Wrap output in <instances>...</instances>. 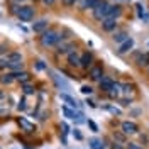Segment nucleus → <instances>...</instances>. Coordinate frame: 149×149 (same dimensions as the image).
<instances>
[{
	"instance_id": "nucleus-1",
	"label": "nucleus",
	"mask_w": 149,
	"mask_h": 149,
	"mask_svg": "<svg viewBox=\"0 0 149 149\" xmlns=\"http://www.w3.org/2000/svg\"><path fill=\"white\" fill-rule=\"evenodd\" d=\"M59 41H61L59 32L54 31V29H47L42 34H39V44L42 47H51V46H54V44H58Z\"/></svg>"
},
{
	"instance_id": "nucleus-2",
	"label": "nucleus",
	"mask_w": 149,
	"mask_h": 149,
	"mask_svg": "<svg viewBox=\"0 0 149 149\" xmlns=\"http://www.w3.org/2000/svg\"><path fill=\"white\" fill-rule=\"evenodd\" d=\"M109 10H110V3H109L107 0H102V2H100V3L93 9V19L102 22L103 19H107V15H109Z\"/></svg>"
},
{
	"instance_id": "nucleus-3",
	"label": "nucleus",
	"mask_w": 149,
	"mask_h": 149,
	"mask_svg": "<svg viewBox=\"0 0 149 149\" xmlns=\"http://www.w3.org/2000/svg\"><path fill=\"white\" fill-rule=\"evenodd\" d=\"M34 15H36V10H34V7L24 5V7H20V10H19L17 19L20 20V22H31V20L34 19Z\"/></svg>"
},
{
	"instance_id": "nucleus-4",
	"label": "nucleus",
	"mask_w": 149,
	"mask_h": 149,
	"mask_svg": "<svg viewBox=\"0 0 149 149\" xmlns=\"http://www.w3.org/2000/svg\"><path fill=\"white\" fill-rule=\"evenodd\" d=\"M93 65H95V56H93L92 51H85V53H81V56H80V68L88 71Z\"/></svg>"
},
{
	"instance_id": "nucleus-5",
	"label": "nucleus",
	"mask_w": 149,
	"mask_h": 149,
	"mask_svg": "<svg viewBox=\"0 0 149 149\" xmlns=\"http://www.w3.org/2000/svg\"><path fill=\"white\" fill-rule=\"evenodd\" d=\"M120 132H124L125 136H136L139 134V125L132 120H124L120 124Z\"/></svg>"
},
{
	"instance_id": "nucleus-6",
	"label": "nucleus",
	"mask_w": 149,
	"mask_h": 149,
	"mask_svg": "<svg viewBox=\"0 0 149 149\" xmlns=\"http://www.w3.org/2000/svg\"><path fill=\"white\" fill-rule=\"evenodd\" d=\"M88 76H90V80H92V81H97V83H98L103 76H105V74H103V65H102V63L93 65L92 68L88 70Z\"/></svg>"
},
{
	"instance_id": "nucleus-7",
	"label": "nucleus",
	"mask_w": 149,
	"mask_h": 149,
	"mask_svg": "<svg viewBox=\"0 0 149 149\" xmlns=\"http://www.w3.org/2000/svg\"><path fill=\"white\" fill-rule=\"evenodd\" d=\"M15 122H17V125L20 127L22 132H26V134H34V132H36V125H34L32 122H29L26 117H17Z\"/></svg>"
},
{
	"instance_id": "nucleus-8",
	"label": "nucleus",
	"mask_w": 149,
	"mask_h": 149,
	"mask_svg": "<svg viewBox=\"0 0 149 149\" xmlns=\"http://www.w3.org/2000/svg\"><path fill=\"white\" fill-rule=\"evenodd\" d=\"M47 29H49V20L47 19H41V20L32 24V32H36V34H42Z\"/></svg>"
},
{
	"instance_id": "nucleus-9",
	"label": "nucleus",
	"mask_w": 149,
	"mask_h": 149,
	"mask_svg": "<svg viewBox=\"0 0 149 149\" xmlns=\"http://www.w3.org/2000/svg\"><path fill=\"white\" fill-rule=\"evenodd\" d=\"M134 49V39L132 37H129L127 41H124L122 44H119V49H117V54H127V53H130Z\"/></svg>"
},
{
	"instance_id": "nucleus-10",
	"label": "nucleus",
	"mask_w": 149,
	"mask_h": 149,
	"mask_svg": "<svg viewBox=\"0 0 149 149\" xmlns=\"http://www.w3.org/2000/svg\"><path fill=\"white\" fill-rule=\"evenodd\" d=\"M107 95H109V98H112V100H119V98L122 97V83H119V81H113L110 92L107 93Z\"/></svg>"
},
{
	"instance_id": "nucleus-11",
	"label": "nucleus",
	"mask_w": 149,
	"mask_h": 149,
	"mask_svg": "<svg viewBox=\"0 0 149 149\" xmlns=\"http://www.w3.org/2000/svg\"><path fill=\"white\" fill-rule=\"evenodd\" d=\"M47 73L51 74V80L54 81V85L58 86V88H59V90H61V88H63V90H70V85L66 83V81L63 80V78H61V76H58L56 73H53V71H49V70H47Z\"/></svg>"
},
{
	"instance_id": "nucleus-12",
	"label": "nucleus",
	"mask_w": 149,
	"mask_h": 149,
	"mask_svg": "<svg viewBox=\"0 0 149 149\" xmlns=\"http://www.w3.org/2000/svg\"><path fill=\"white\" fill-rule=\"evenodd\" d=\"M117 24H119V22H117V20H115V19H103L102 20V29L103 31H105V32H113V31H115V29H117Z\"/></svg>"
},
{
	"instance_id": "nucleus-13",
	"label": "nucleus",
	"mask_w": 149,
	"mask_h": 149,
	"mask_svg": "<svg viewBox=\"0 0 149 149\" xmlns=\"http://www.w3.org/2000/svg\"><path fill=\"white\" fill-rule=\"evenodd\" d=\"M80 56L81 54H78L76 49L71 51V53L68 54V65L71 66V68H80Z\"/></svg>"
},
{
	"instance_id": "nucleus-14",
	"label": "nucleus",
	"mask_w": 149,
	"mask_h": 149,
	"mask_svg": "<svg viewBox=\"0 0 149 149\" xmlns=\"http://www.w3.org/2000/svg\"><path fill=\"white\" fill-rule=\"evenodd\" d=\"M112 85H113V80H112L110 76H103L102 80L98 81V86H100V90H102V92H105V93L110 92Z\"/></svg>"
},
{
	"instance_id": "nucleus-15",
	"label": "nucleus",
	"mask_w": 149,
	"mask_h": 149,
	"mask_svg": "<svg viewBox=\"0 0 149 149\" xmlns=\"http://www.w3.org/2000/svg\"><path fill=\"white\" fill-rule=\"evenodd\" d=\"M31 78H32V74L29 73V71H19V73H15V81H19L20 85L24 83H31Z\"/></svg>"
},
{
	"instance_id": "nucleus-16",
	"label": "nucleus",
	"mask_w": 149,
	"mask_h": 149,
	"mask_svg": "<svg viewBox=\"0 0 149 149\" xmlns=\"http://www.w3.org/2000/svg\"><path fill=\"white\" fill-rule=\"evenodd\" d=\"M71 51H74V44L73 42H66V44H59L56 49V54H70Z\"/></svg>"
},
{
	"instance_id": "nucleus-17",
	"label": "nucleus",
	"mask_w": 149,
	"mask_h": 149,
	"mask_svg": "<svg viewBox=\"0 0 149 149\" xmlns=\"http://www.w3.org/2000/svg\"><path fill=\"white\" fill-rule=\"evenodd\" d=\"M5 59L9 63H20L22 61V53H19V51H9L5 54Z\"/></svg>"
},
{
	"instance_id": "nucleus-18",
	"label": "nucleus",
	"mask_w": 149,
	"mask_h": 149,
	"mask_svg": "<svg viewBox=\"0 0 149 149\" xmlns=\"http://www.w3.org/2000/svg\"><path fill=\"white\" fill-rule=\"evenodd\" d=\"M122 12H124L122 7L115 3V5H110V10H109V15H107V17H109V19H115V20H117V19L122 15Z\"/></svg>"
},
{
	"instance_id": "nucleus-19",
	"label": "nucleus",
	"mask_w": 149,
	"mask_h": 149,
	"mask_svg": "<svg viewBox=\"0 0 149 149\" xmlns=\"http://www.w3.org/2000/svg\"><path fill=\"white\" fill-rule=\"evenodd\" d=\"M14 81H15V73L9 71L5 74H0V83L2 85H12Z\"/></svg>"
},
{
	"instance_id": "nucleus-20",
	"label": "nucleus",
	"mask_w": 149,
	"mask_h": 149,
	"mask_svg": "<svg viewBox=\"0 0 149 149\" xmlns=\"http://www.w3.org/2000/svg\"><path fill=\"white\" fill-rule=\"evenodd\" d=\"M59 97H61V100H63V102H66L68 105H70V107H73V109H78V107H80V103L76 102V98L70 97L68 93H61Z\"/></svg>"
},
{
	"instance_id": "nucleus-21",
	"label": "nucleus",
	"mask_w": 149,
	"mask_h": 149,
	"mask_svg": "<svg viewBox=\"0 0 149 149\" xmlns=\"http://www.w3.org/2000/svg\"><path fill=\"white\" fill-rule=\"evenodd\" d=\"M129 34L125 32V31H120V32H115L113 36H112V39H113V42H117V44H122L124 41H127L129 39Z\"/></svg>"
},
{
	"instance_id": "nucleus-22",
	"label": "nucleus",
	"mask_w": 149,
	"mask_h": 149,
	"mask_svg": "<svg viewBox=\"0 0 149 149\" xmlns=\"http://www.w3.org/2000/svg\"><path fill=\"white\" fill-rule=\"evenodd\" d=\"M112 139H113V142H119V144H127V136H125L124 132L113 130V132H112Z\"/></svg>"
},
{
	"instance_id": "nucleus-23",
	"label": "nucleus",
	"mask_w": 149,
	"mask_h": 149,
	"mask_svg": "<svg viewBox=\"0 0 149 149\" xmlns=\"http://www.w3.org/2000/svg\"><path fill=\"white\" fill-rule=\"evenodd\" d=\"M136 93V85L132 83H122V95H125V97H129V95H134ZM132 98V97H129Z\"/></svg>"
},
{
	"instance_id": "nucleus-24",
	"label": "nucleus",
	"mask_w": 149,
	"mask_h": 149,
	"mask_svg": "<svg viewBox=\"0 0 149 149\" xmlns=\"http://www.w3.org/2000/svg\"><path fill=\"white\" fill-rule=\"evenodd\" d=\"M136 63L139 68H149V53H144V54H139V58L136 59Z\"/></svg>"
},
{
	"instance_id": "nucleus-25",
	"label": "nucleus",
	"mask_w": 149,
	"mask_h": 149,
	"mask_svg": "<svg viewBox=\"0 0 149 149\" xmlns=\"http://www.w3.org/2000/svg\"><path fill=\"white\" fill-rule=\"evenodd\" d=\"M100 2H102V0H83V2H81V9H80V10H86V9H92L93 10L98 3H100Z\"/></svg>"
},
{
	"instance_id": "nucleus-26",
	"label": "nucleus",
	"mask_w": 149,
	"mask_h": 149,
	"mask_svg": "<svg viewBox=\"0 0 149 149\" xmlns=\"http://www.w3.org/2000/svg\"><path fill=\"white\" fill-rule=\"evenodd\" d=\"M22 93H24V97H26V95H34V93H36V88L31 83H24L22 85Z\"/></svg>"
},
{
	"instance_id": "nucleus-27",
	"label": "nucleus",
	"mask_w": 149,
	"mask_h": 149,
	"mask_svg": "<svg viewBox=\"0 0 149 149\" xmlns=\"http://www.w3.org/2000/svg\"><path fill=\"white\" fill-rule=\"evenodd\" d=\"M83 117H85V115H83V112H81V110H74V115H73V120L74 122H78V124H83V122H86Z\"/></svg>"
},
{
	"instance_id": "nucleus-28",
	"label": "nucleus",
	"mask_w": 149,
	"mask_h": 149,
	"mask_svg": "<svg viewBox=\"0 0 149 149\" xmlns=\"http://www.w3.org/2000/svg\"><path fill=\"white\" fill-rule=\"evenodd\" d=\"M139 139H141V142L139 144H142V146H149V134L148 132H139Z\"/></svg>"
},
{
	"instance_id": "nucleus-29",
	"label": "nucleus",
	"mask_w": 149,
	"mask_h": 149,
	"mask_svg": "<svg viewBox=\"0 0 149 149\" xmlns=\"http://www.w3.org/2000/svg\"><path fill=\"white\" fill-rule=\"evenodd\" d=\"M90 148H92V149H105V146L102 144V141H98V139H90Z\"/></svg>"
},
{
	"instance_id": "nucleus-30",
	"label": "nucleus",
	"mask_w": 149,
	"mask_h": 149,
	"mask_svg": "<svg viewBox=\"0 0 149 149\" xmlns=\"http://www.w3.org/2000/svg\"><path fill=\"white\" fill-rule=\"evenodd\" d=\"M27 109V100H26V97H22L20 100H19V103H17V110H26Z\"/></svg>"
},
{
	"instance_id": "nucleus-31",
	"label": "nucleus",
	"mask_w": 149,
	"mask_h": 149,
	"mask_svg": "<svg viewBox=\"0 0 149 149\" xmlns=\"http://www.w3.org/2000/svg\"><path fill=\"white\" fill-rule=\"evenodd\" d=\"M103 109H105V110H109L110 113H113V115H117V117L122 113L120 109H117V107H112V105H107V107H103Z\"/></svg>"
},
{
	"instance_id": "nucleus-32",
	"label": "nucleus",
	"mask_w": 149,
	"mask_h": 149,
	"mask_svg": "<svg viewBox=\"0 0 149 149\" xmlns=\"http://www.w3.org/2000/svg\"><path fill=\"white\" fill-rule=\"evenodd\" d=\"M127 149H144V146L142 144H139V142H127V146H125Z\"/></svg>"
},
{
	"instance_id": "nucleus-33",
	"label": "nucleus",
	"mask_w": 149,
	"mask_h": 149,
	"mask_svg": "<svg viewBox=\"0 0 149 149\" xmlns=\"http://www.w3.org/2000/svg\"><path fill=\"white\" fill-rule=\"evenodd\" d=\"M3 70H9V61L5 59V56L0 58V71H3Z\"/></svg>"
},
{
	"instance_id": "nucleus-34",
	"label": "nucleus",
	"mask_w": 149,
	"mask_h": 149,
	"mask_svg": "<svg viewBox=\"0 0 149 149\" xmlns=\"http://www.w3.org/2000/svg\"><path fill=\"white\" fill-rule=\"evenodd\" d=\"M19 10H20V5H19V3H12V5H10V14H12V15H17L19 14Z\"/></svg>"
},
{
	"instance_id": "nucleus-35",
	"label": "nucleus",
	"mask_w": 149,
	"mask_h": 149,
	"mask_svg": "<svg viewBox=\"0 0 149 149\" xmlns=\"http://www.w3.org/2000/svg\"><path fill=\"white\" fill-rule=\"evenodd\" d=\"M63 113H65L66 117H68V119H73V115H74V110H71V109H68V107H63Z\"/></svg>"
},
{
	"instance_id": "nucleus-36",
	"label": "nucleus",
	"mask_w": 149,
	"mask_h": 149,
	"mask_svg": "<svg viewBox=\"0 0 149 149\" xmlns=\"http://www.w3.org/2000/svg\"><path fill=\"white\" fill-rule=\"evenodd\" d=\"M119 103H120V107H129L130 103H132V98H119Z\"/></svg>"
},
{
	"instance_id": "nucleus-37",
	"label": "nucleus",
	"mask_w": 149,
	"mask_h": 149,
	"mask_svg": "<svg viewBox=\"0 0 149 149\" xmlns=\"http://www.w3.org/2000/svg\"><path fill=\"white\" fill-rule=\"evenodd\" d=\"M81 93H83V95H90V93H93V88L90 85H83V86H81Z\"/></svg>"
},
{
	"instance_id": "nucleus-38",
	"label": "nucleus",
	"mask_w": 149,
	"mask_h": 149,
	"mask_svg": "<svg viewBox=\"0 0 149 149\" xmlns=\"http://www.w3.org/2000/svg\"><path fill=\"white\" fill-rule=\"evenodd\" d=\"M36 70L42 71V70H47V66L44 65V61H36Z\"/></svg>"
},
{
	"instance_id": "nucleus-39",
	"label": "nucleus",
	"mask_w": 149,
	"mask_h": 149,
	"mask_svg": "<svg viewBox=\"0 0 149 149\" xmlns=\"http://www.w3.org/2000/svg\"><path fill=\"white\" fill-rule=\"evenodd\" d=\"M86 124H88V127H90L93 132H98V125H97V124H95L93 120H86Z\"/></svg>"
},
{
	"instance_id": "nucleus-40",
	"label": "nucleus",
	"mask_w": 149,
	"mask_h": 149,
	"mask_svg": "<svg viewBox=\"0 0 149 149\" xmlns=\"http://www.w3.org/2000/svg\"><path fill=\"white\" fill-rule=\"evenodd\" d=\"M110 149H127L125 144H119V142H112L110 144Z\"/></svg>"
},
{
	"instance_id": "nucleus-41",
	"label": "nucleus",
	"mask_w": 149,
	"mask_h": 149,
	"mask_svg": "<svg viewBox=\"0 0 149 149\" xmlns=\"http://www.w3.org/2000/svg\"><path fill=\"white\" fill-rule=\"evenodd\" d=\"M61 129H63V136H66V134L70 132V127H68L66 122H61Z\"/></svg>"
},
{
	"instance_id": "nucleus-42",
	"label": "nucleus",
	"mask_w": 149,
	"mask_h": 149,
	"mask_svg": "<svg viewBox=\"0 0 149 149\" xmlns=\"http://www.w3.org/2000/svg\"><path fill=\"white\" fill-rule=\"evenodd\" d=\"M73 136H74V139H78V141H81V139H83V136H81V132H80L78 129H74V130H73Z\"/></svg>"
},
{
	"instance_id": "nucleus-43",
	"label": "nucleus",
	"mask_w": 149,
	"mask_h": 149,
	"mask_svg": "<svg viewBox=\"0 0 149 149\" xmlns=\"http://www.w3.org/2000/svg\"><path fill=\"white\" fill-rule=\"evenodd\" d=\"M78 0H63V3H65L66 7H71V5H74Z\"/></svg>"
},
{
	"instance_id": "nucleus-44",
	"label": "nucleus",
	"mask_w": 149,
	"mask_h": 149,
	"mask_svg": "<svg viewBox=\"0 0 149 149\" xmlns=\"http://www.w3.org/2000/svg\"><path fill=\"white\" fill-rule=\"evenodd\" d=\"M136 9H137V14H139V17H144V10H142V7H141L139 3L136 5Z\"/></svg>"
},
{
	"instance_id": "nucleus-45",
	"label": "nucleus",
	"mask_w": 149,
	"mask_h": 149,
	"mask_svg": "<svg viewBox=\"0 0 149 149\" xmlns=\"http://www.w3.org/2000/svg\"><path fill=\"white\" fill-rule=\"evenodd\" d=\"M7 49H9V46H7V44H0V54L7 53Z\"/></svg>"
},
{
	"instance_id": "nucleus-46",
	"label": "nucleus",
	"mask_w": 149,
	"mask_h": 149,
	"mask_svg": "<svg viewBox=\"0 0 149 149\" xmlns=\"http://www.w3.org/2000/svg\"><path fill=\"white\" fill-rule=\"evenodd\" d=\"M5 98H7V93L0 88V100H5Z\"/></svg>"
},
{
	"instance_id": "nucleus-47",
	"label": "nucleus",
	"mask_w": 149,
	"mask_h": 149,
	"mask_svg": "<svg viewBox=\"0 0 149 149\" xmlns=\"http://www.w3.org/2000/svg\"><path fill=\"white\" fill-rule=\"evenodd\" d=\"M54 2H56V0H42V3H44V5H53Z\"/></svg>"
},
{
	"instance_id": "nucleus-48",
	"label": "nucleus",
	"mask_w": 149,
	"mask_h": 149,
	"mask_svg": "<svg viewBox=\"0 0 149 149\" xmlns=\"http://www.w3.org/2000/svg\"><path fill=\"white\" fill-rule=\"evenodd\" d=\"M12 2H14V3H19V5H20V3H22V2H26V0H12Z\"/></svg>"
},
{
	"instance_id": "nucleus-49",
	"label": "nucleus",
	"mask_w": 149,
	"mask_h": 149,
	"mask_svg": "<svg viewBox=\"0 0 149 149\" xmlns=\"http://www.w3.org/2000/svg\"><path fill=\"white\" fill-rule=\"evenodd\" d=\"M34 2H39V0H34Z\"/></svg>"
},
{
	"instance_id": "nucleus-50",
	"label": "nucleus",
	"mask_w": 149,
	"mask_h": 149,
	"mask_svg": "<svg viewBox=\"0 0 149 149\" xmlns=\"http://www.w3.org/2000/svg\"><path fill=\"white\" fill-rule=\"evenodd\" d=\"M0 17H2V14H0Z\"/></svg>"
},
{
	"instance_id": "nucleus-51",
	"label": "nucleus",
	"mask_w": 149,
	"mask_h": 149,
	"mask_svg": "<svg viewBox=\"0 0 149 149\" xmlns=\"http://www.w3.org/2000/svg\"><path fill=\"white\" fill-rule=\"evenodd\" d=\"M148 71H149V68H148Z\"/></svg>"
}]
</instances>
